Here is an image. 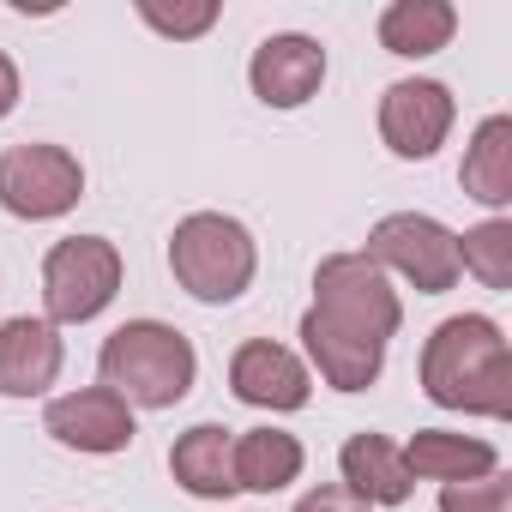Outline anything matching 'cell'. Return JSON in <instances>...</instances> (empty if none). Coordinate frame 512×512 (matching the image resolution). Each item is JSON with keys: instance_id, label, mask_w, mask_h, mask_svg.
I'll use <instances>...</instances> for the list:
<instances>
[{"instance_id": "cell-14", "label": "cell", "mask_w": 512, "mask_h": 512, "mask_svg": "<svg viewBox=\"0 0 512 512\" xmlns=\"http://www.w3.org/2000/svg\"><path fill=\"white\" fill-rule=\"evenodd\" d=\"M169 470H175V482H181L187 494H199V500H229V494H241V488H235V440H229V428H217V422L187 428V434L169 446Z\"/></svg>"}, {"instance_id": "cell-4", "label": "cell", "mask_w": 512, "mask_h": 512, "mask_svg": "<svg viewBox=\"0 0 512 512\" xmlns=\"http://www.w3.org/2000/svg\"><path fill=\"white\" fill-rule=\"evenodd\" d=\"M308 314H320L326 326H338L350 338H368V344H386L404 326L398 290L386 284V272L368 260V253H332V260H320Z\"/></svg>"}, {"instance_id": "cell-10", "label": "cell", "mask_w": 512, "mask_h": 512, "mask_svg": "<svg viewBox=\"0 0 512 512\" xmlns=\"http://www.w3.org/2000/svg\"><path fill=\"white\" fill-rule=\"evenodd\" d=\"M229 392L253 410H302L314 380L302 368L296 350L272 344V338H247L235 356H229Z\"/></svg>"}, {"instance_id": "cell-2", "label": "cell", "mask_w": 512, "mask_h": 512, "mask_svg": "<svg viewBox=\"0 0 512 512\" xmlns=\"http://www.w3.org/2000/svg\"><path fill=\"white\" fill-rule=\"evenodd\" d=\"M97 368H103V386L115 398H127L139 410H169V404H181L193 392L199 356H193V344L175 326H163V320H127V326H115L103 338Z\"/></svg>"}, {"instance_id": "cell-7", "label": "cell", "mask_w": 512, "mask_h": 512, "mask_svg": "<svg viewBox=\"0 0 512 512\" xmlns=\"http://www.w3.org/2000/svg\"><path fill=\"white\" fill-rule=\"evenodd\" d=\"M85 193V169L67 145H13L7 157H0V205H7L13 217H61L73 211Z\"/></svg>"}, {"instance_id": "cell-16", "label": "cell", "mask_w": 512, "mask_h": 512, "mask_svg": "<svg viewBox=\"0 0 512 512\" xmlns=\"http://www.w3.org/2000/svg\"><path fill=\"white\" fill-rule=\"evenodd\" d=\"M404 452V470L410 476H428V482H476V476H494L500 470V452L488 440H464V434H446V428H416Z\"/></svg>"}, {"instance_id": "cell-1", "label": "cell", "mask_w": 512, "mask_h": 512, "mask_svg": "<svg viewBox=\"0 0 512 512\" xmlns=\"http://www.w3.org/2000/svg\"><path fill=\"white\" fill-rule=\"evenodd\" d=\"M422 392L440 410L464 416H512V350L488 314H452L422 344Z\"/></svg>"}, {"instance_id": "cell-21", "label": "cell", "mask_w": 512, "mask_h": 512, "mask_svg": "<svg viewBox=\"0 0 512 512\" xmlns=\"http://www.w3.org/2000/svg\"><path fill=\"white\" fill-rule=\"evenodd\" d=\"M440 512H512V482L500 470L476 476V482H446L440 488Z\"/></svg>"}, {"instance_id": "cell-22", "label": "cell", "mask_w": 512, "mask_h": 512, "mask_svg": "<svg viewBox=\"0 0 512 512\" xmlns=\"http://www.w3.org/2000/svg\"><path fill=\"white\" fill-rule=\"evenodd\" d=\"M139 19L163 37H205L217 25V0H193V7H163V0H139Z\"/></svg>"}, {"instance_id": "cell-12", "label": "cell", "mask_w": 512, "mask_h": 512, "mask_svg": "<svg viewBox=\"0 0 512 512\" xmlns=\"http://www.w3.org/2000/svg\"><path fill=\"white\" fill-rule=\"evenodd\" d=\"M61 332L49 320H7L0 326V398H43L61 374Z\"/></svg>"}, {"instance_id": "cell-15", "label": "cell", "mask_w": 512, "mask_h": 512, "mask_svg": "<svg viewBox=\"0 0 512 512\" xmlns=\"http://www.w3.org/2000/svg\"><path fill=\"white\" fill-rule=\"evenodd\" d=\"M338 464H344V488L356 500H368V506H398L416 488V476L404 470V452L386 434H350Z\"/></svg>"}, {"instance_id": "cell-3", "label": "cell", "mask_w": 512, "mask_h": 512, "mask_svg": "<svg viewBox=\"0 0 512 512\" xmlns=\"http://www.w3.org/2000/svg\"><path fill=\"white\" fill-rule=\"evenodd\" d=\"M169 272H175V284L193 302L223 308V302H235L253 284V272H260V247H253L247 223H235L223 211H193L169 235Z\"/></svg>"}, {"instance_id": "cell-5", "label": "cell", "mask_w": 512, "mask_h": 512, "mask_svg": "<svg viewBox=\"0 0 512 512\" xmlns=\"http://www.w3.org/2000/svg\"><path fill=\"white\" fill-rule=\"evenodd\" d=\"M121 290V253L103 235H67L43 260V308L49 326H85L97 320Z\"/></svg>"}, {"instance_id": "cell-19", "label": "cell", "mask_w": 512, "mask_h": 512, "mask_svg": "<svg viewBox=\"0 0 512 512\" xmlns=\"http://www.w3.org/2000/svg\"><path fill=\"white\" fill-rule=\"evenodd\" d=\"M464 193L476 205H506L512 199V121L506 115H488L464 151V169H458Z\"/></svg>"}, {"instance_id": "cell-18", "label": "cell", "mask_w": 512, "mask_h": 512, "mask_svg": "<svg viewBox=\"0 0 512 512\" xmlns=\"http://www.w3.org/2000/svg\"><path fill=\"white\" fill-rule=\"evenodd\" d=\"M458 31V7L446 0H392L380 13V43L404 61H422V55H440Z\"/></svg>"}, {"instance_id": "cell-17", "label": "cell", "mask_w": 512, "mask_h": 512, "mask_svg": "<svg viewBox=\"0 0 512 512\" xmlns=\"http://www.w3.org/2000/svg\"><path fill=\"white\" fill-rule=\"evenodd\" d=\"M302 476V440L284 428H247L235 440V488L247 494H278Z\"/></svg>"}, {"instance_id": "cell-20", "label": "cell", "mask_w": 512, "mask_h": 512, "mask_svg": "<svg viewBox=\"0 0 512 512\" xmlns=\"http://www.w3.org/2000/svg\"><path fill=\"white\" fill-rule=\"evenodd\" d=\"M458 266L476 272L488 290H512V223L506 217H488L476 229L458 235Z\"/></svg>"}, {"instance_id": "cell-13", "label": "cell", "mask_w": 512, "mask_h": 512, "mask_svg": "<svg viewBox=\"0 0 512 512\" xmlns=\"http://www.w3.org/2000/svg\"><path fill=\"white\" fill-rule=\"evenodd\" d=\"M302 344H308V356H314L320 380H326V386H338V392H368V386L380 380V368H386V344L350 338V332L326 326L320 314H302Z\"/></svg>"}, {"instance_id": "cell-6", "label": "cell", "mask_w": 512, "mask_h": 512, "mask_svg": "<svg viewBox=\"0 0 512 512\" xmlns=\"http://www.w3.org/2000/svg\"><path fill=\"white\" fill-rule=\"evenodd\" d=\"M368 260L386 272H398V278H410L422 296H446L452 284H458V235L446 229V223H434V217H422V211H392V217H380L374 223V235H368Z\"/></svg>"}, {"instance_id": "cell-9", "label": "cell", "mask_w": 512, "mask_h": 512, "mask_svg": "<svg viewBox=\"0 0 512 512\" xmlns=\"http://www.w3.org/2000/svg\"><path fill=\"white\" fill-rule=\"evenodd\" d=\"M247 85L266 109H302L320 85H326V49L302 31H284V37H266L253 49V67H247Z\"/></svg>"}, {"instance_id": "cell-8", "label": "cell", "mask_w": 512, "mask_h": 512, "mask_svg": "<svg viewBox=\"0 0 512 512\" xmlns=\"http://www.w3.org/2000/svg\"><path fill=\"white\" fill-rule=\"evenodd\" d=\"M452 115L458 109H452V91L440 79H398L380 97V139L392 145V157L422 163V157H434L446 145Z\"/></svg>"}, {"instance_id": "cell-24", "label": "cell", "mask_w": 512, "mask_h": 512, "mask_svg": "<svg viewBox=\"0 0 512 512\" xmlns=\"http://www.w3.org/2000/svg\"><path fill=\"white\" fill-rule=\"evenodd\" d=\"M13 103H19V67H13L7 55H0V121L13 115Z\"/></svg>"}, {"instance_id": "cell-11", "label": "cell", "mask_w": 512, "mask_h": 512, "mask_svg": "<svg viewBox=\"0 0 512 512\" xmlns=\"http://www.w3.org/2000/svg\"><path fill=\"white\" fill-rule=\"evenodd\" d=\"M43 422H49V434H55L61 446H73V452H97V458L127 452L133 434H139V428H133V404L115 398L109 386H85V392L55 398Z\"/></svg>"}, {"instance_id": "cell-23", "label": "cell", "mask_w": 512, "mask_h": 512, "mask_svg": "<svg viewBox=\"0 0 512 512\" xmlns=\"http://www.w3.org/2000/svg\"><path fill=\"white\" fill-rule=\"evenodd\" d=\"M296 512H374V506H368V500H356L344 482H326V488L302 494V500H296Z\"/></svg>"}]
</instances>
